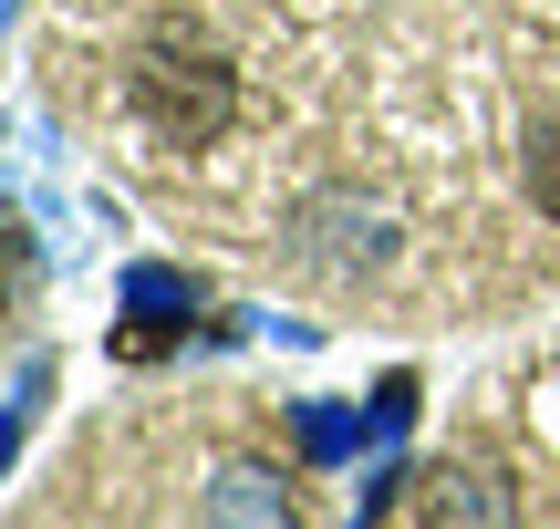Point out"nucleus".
Wrapping results in <instances>:
<instances>
[{
	"label": "nucleus",
	"mask_w": 560,
	"mask_h": 529,
	"mask_svg": "<svg viewBox=\"0 0 560 529\" xmlns=\"http://www.w3.org/2000/svg\"><path fill=\"white\" fill-rule=\"evenodd\" d=\"M21 302V219H0V311Z\"/></svg>",
	"instance_id": "obj_9"
},
{
	"label": "nucleus",
	"mask_w": 560,
	"mask_h": 529,
	"mask_svg": "<svg viewBox=\"0 0 560 529\" xmlns=\"http://www.w3.org/2000/svg\"><path fill=\"white\" fill-rule=\"evenodd\" d=\"M301 447H312V457H342V447H353V415H301Z\"/></svg>",
	"instance_id": "obj_8"
},
{
	"label": "nucleus",
	"mask_w": 560,
	"mask_h": 529,
	"mask_svg": "<svg viewBox=\"0 0 560 529\" xmlns=\"http://www.w3.org/2000/svg\"><path fill=\"white\" fill-rule=\"evenodd\" d=\"M198 529H301V519H291V498H280L270 468H219V489H208Z\"/></svg>",
	"instance_id": "obj_4"
},
{
	"label": "nucleus",
	"mask_w": 560,
	"mask_h": 529,
	"mask_svg": "<svg viewBox=\"0 0 560 529\" xmlns=\"http://www.w3.org/2000/svg\"><path fill=\"white\" fill-rule=\"evenodd\" d=\"M529 208H540V219H560V125H540V136H529Z\"/></svg>",
	"instance_id": "obj_5"
},
{
	"label": "nucleus",
	"mask_w": 560,
	"mask_h": 529,
	"mask_svg": "<svg viewBox=\"0 0 560 529\" xmlns=\"http://www.w3.org/2000/svg\"><path fill=\"white\" fill-rule=\"evenodd\" d=\"M125 291H136V302L156 311V322H187V311H198V291H187L177 270H136V281H125Z\"/></svg>",
	"instance_id": "obj_7"
},
{
	"label": "nucleus",
	"mask_w": 560,
	"mask_h": 529,
	"mask_svg": "<svg viewBox=\"0 0 560 529\" xmlns=\"http://www.w3.org/2000/svg\"><path fill=\"white\" fill-rule=\"evenodd\" d=\"M416 519L425 529H520V489L478 457H436V468H416Z\"/></svg>",
	"instance_id": "obj_3"
},
{
	"label": "nucleus",
	"mask_w": 560,
	"mask_h": 529,
	"mask_svg": "<svg viewBox=\"0 0 560 529\" xmlns=\"http://www.w3.org/2000/svg\"><path fill=\"white\" fill-rule=\"evenodd\" d=\"M125 94H136L145 136H166V145H219L229 115H240V73H229V52L208 32H187V21H156V32L136 42Z\"/></svg>",
	"instance_id": "obj_1"
},
{
	"label": "nucleus",
	"mask_w": 560,
	"mask_h": 529,
	"mask_svg": "<svg viewBox=\"0 0 560 529\" xmlns=\"http://www.w3.org/2000/svg\"><path fill=\"white\" fill-rule=\"evenodd\" d=\"M42 395H52V364H21L11 385H0V457H11V426H21V415L42 405Z\"/></svg>",
	"instance_id": "obj_6"
},
{
	"label": "nucleus",
	"mask_w": 560,
	"mask_h": 529,
	"mask_svg": "<svg viewBox=\"0 0 560 529\" xmlns=\"http://www.w3.org/2000/svg\"><path fill=\"white\" fill-rule=\"evenodd\" d=\"M291 260H301V270H332V281L384 270V260H395V219H384L374 198H312V208L291 219Z\"/></svg>",
	"instance_id": "obj_2"
}]
</instances>
